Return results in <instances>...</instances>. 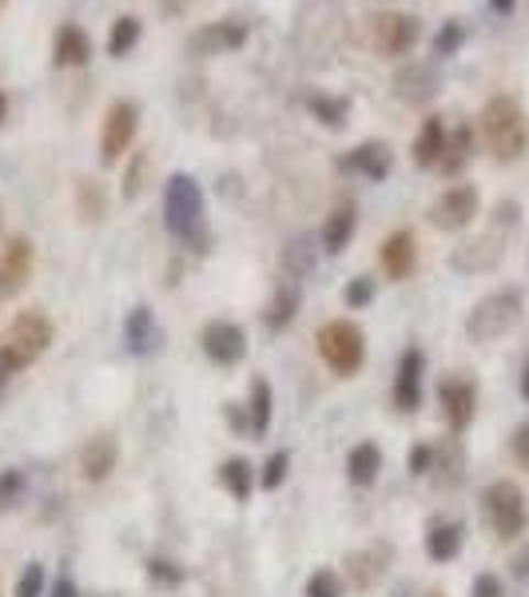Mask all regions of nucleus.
<instances>
[{"mask_svg":"<svg viewBox=\"0 0 529 597\" xmlns=\"http://www.w3.org/2000/svg\"><path fill=\"white\" fill-rule=\"evenodd\" d=\"M164 223L167 231L176 235L184 247H191V252H208V228H203V191H199V184L191 176H172L164 188Z\"/></svg>","mask_w":529,"mask_h":597,"instance_id":"1","label":"nucleus"},{"mask_svg":"<svg viewBox=\"0 0 529 597\" xmlns=\"http://www.w3.org/2000/svg\"><path fill=\"white\" fill-rule=\"evenodd\" d=\"M53 343V323L41 311H21L0 335V390L16 371L32 367Z\"/></svg>","mask_w":529,"mask_h":597,"instance_id":"2","label":"nucleus"},{"mask_svg":"<svg viewBox=\"0 0 529 597\" xmlns=\"http://www.w3.org/2000/svg\"><path fill=\"white\" fill-rule=\"evenodd\" d=\"M482 136H486L489 156L498 159V164H514V159L526 156L529 120L514 96H494V100L482 108Z\"/></svg>","mask_w":529,"mask_h":597,"instance_id":"3","label":"nucleus"},{"mask_svg":"<svg viewBox=\"0 0 529 597\" xmlns=\"http://www.w3.org/2000/svg\"><path fill=\"white\" fill-rule=\"evenodd\" d=\"M518 319H521V291L518 287H502V291H489L486 299L474 303V311L466 319V335L474 343H494V339L509 335Z\"/></svg>","mask_w":529,"mask_h":597,"instance_id":"4","label":"nucleus"},{"mask_svg":"<svg viewBox=\"0 0 529 597\" xmlns=\"http://www.w3.org/2000/svg\"><path fill=\"white\" fill-rule=\"evenodd\" d=\"M319 355L339 378L359 375V367H363V358H366L363 327L351 323V319H331V323L319 331Z\"/></svg>","mask_w":529,"mask_h":597,"instance_id":"5","label":"nucleus"},{"mask_svg":"<svg viewBox=\"0 0 529 597\" xmlns=\"http://www.w3.org/2000/svg\"><path fill=\"white\" fill-rule=\"evenodd\" d=\"M135 132H140V104H135V100H115L104 115V128H100V164H104V168H112V164L124 159Z\"/></svg>","mask_w":529,"mask_h":597,"instance_id":"6","label":"nucleus"},{"mask_svg":"<svg viewBox=\"0 0 529 597\" xmlns=\"http://www.w3.org/2000/svg\"><path fill=\"white\" fill-rule=\"evenodd\" d=\"M482 502H486V518L498 538H518L526 530V498L514 483H506V478L494 483Z\"/></svg>","mask_w":529,"mask_h":597,"instance_id":"7","label":"nucleus"},{"mask_svg":"<svg viewBox=\"0 0 529 597\" xmlns=\"http://www.w3.org/2000/svg\"><path fill=\"white\" fill-rule=\"evenodd\" d=\"M422 36V21L406 12H378L371 21V44L383 56H406Z\"/></svg>","mask_w":529,"mask_h":597,"instance_id":"8","label":"nucleus"},{"mask_svg":"<svg viewBox=\"0 0 529 597\" xmlns=\"http://www.w3.org/2000/svg\"><path fill=\"white\" fill-rule=\"evenodd\" d=\"M32 267H36V252H32V240L24 235H9L4 247H0V303H9L29 287Z\"/></svg>","mask_w":529,"mask_h":597,"instance_id":"9","label":"nucleus"},{"mask_svg":"<svg viewBox=\"0 0 529 597\" xmlns=\"http://www.w3.org/2000/svg\"><path fill=\"white\" fill-rule=\"evenodd\" d=\"M477 208H482V199H477L474 184H454V188H447L430 203V223L438 231H462L474 223Z\"/></svg>","mask_w":529,"mask_h":597,"instance_id":"10","label":"nucleus"},{"mask_svg":"<svg viewBox=\"0 0 529 597\" xmlns=\"http://www.w3.org/2000/svg\"><path fill=\"white\" fill-rule=\"evenodd\" d=\"M199 343H203V355H208L211 363H219V367H235L239 358L247 355V335H243V327L228 323V319H211V323L203 327Z\"/></svg>","mask_w":529,"mask_h":597,"instance_id":"11","label":"nucleus"},{"mask_svg":"<svg viewBox=\"0 0 529 597\" xmlns=\"http://www.w3.org/2000/svg\"><path fill=\"white\" fill-rule=\"evenodd\" d=\"M251 36V24L247 21H216V24H203V29L187 41V48L196 56H223V53H239Z\"/></svg>","mask_w":529,"mask_h":597,"instance_id":"12","label":"nucleus"},{"mask_svg":"<svg viewBox=\"0 0 529 597\" xmlns=\"http://www.w3.org/2000/svg\"><path fill=\"white\" fill-rule=\"evenodd\" d=\"M390 168H395V152H390V144H383V140H366V144H359L354 152L339 156V172H354V176H366L374 179V184H383V179L390 176Z\"/></svg>","mask_w":529,"mask_h":597,"instance_id":"13","label":"nucleus"},{"mask_svg":"<svg viewBox=\"0 0 529 597\" xmlns=\"http://www.w3.org/2000/svg\"><path fill=\"white\" fill-rule=\"evenodd\" d=\"M438 402H442V414H447L450 430L462 434V430L474 422V407H477V387L470 378H447L438 387Z\"/></svg>","mask_w":529,"mask_h":597,"instance_id":"14","label":"nucleus"},{"mask_svg":"<svg viewBox=\"0 0 529 597\" xmlns=\"http://www.w3.org/2000/svg\"><path fill=\"white\" fill-rule=\"evenodd\" d=\"M422 371H426L422 351L406 346L403 358H398V378H395V407L403 414H415L418 402H422Z\"/></svg>","mask_w":529,"mask_h":597,"instance_id":"15","label":"nucleus"},{"mask_svg":"<svg viewBox=\"0 0 529 597\" xmlns=\"http://www.w3.org/2000/svg\"><path fill=\"white\" fill-rule=\"evenodd\" d=\"M159 343H164V331H159L156 314H152V307H132L124 319V346L128 355L144 358V355H156Z\"/></svg>","mask_w":529,"mask_h":597,"instance_id":"16","label":"nucleus"},{"mask_svg":"<svg viewBox=\"0 0 529 597\" xmlns=\"http://www.w3.org/2000/svg\"><path fill=\"white\" fill-rule=\"evenodd\" d=\"M378 263H383V272L390 275V279H410L418 267V240L415 231H390L383 243V252H378Z\"/></svg>","mask_w":529,"mask_h":597,"instance_id":"17","label":"nucleus"},{"mask_svg":"<svg viewBox=\"0 0 529 597\" xmlns=\"http://www.w3.org/2000/svg\"><path fill=\"white\" fill-rule=\"evenodd\" d=\"M92 60V41L80 24H60L53 36V64L56 68H80V64Z\"/></svg>","mask_w":529,"mask_h":597,"instance_id":"18","label":"nucleus"},{"mask_svg":"<svg viewBox=\"0 0 529 597\" xmlns=\"http://www.w3.org/2000/svg\"><path fill=\"white\" fill-rule=\"evenodd\" d=\"M395 92L406 104H426L438 92V76L430 64H406L395 73Z\"/></svg>","mask_w":529,"mask_h":597,"instance_id":"19","label":"nucleus"},{"mask_svg":"<svg viewBox=\"0 0 529 597\" xmlns=\"http://www.w3.org/2000/svg\"><path fill=\"white\" fill-rule=\"evenodd\" d=\"M447 124H442V115H426L422 128H418L415 136V164L418 168H438L442 164V152H447Z\"/></svg>","mask_w":529,"mask_h":597,"instance_id":"20","label":"nucleus"},{"mask_svg":"<svg viewBox=\"0 0 529 597\" xmlns=\"http://www.w3.org/2000/svg\"><path fill=\"white\" fill-rule=\"evenodd\" d=\"M299 303H302L299 279H283V284L275 287V295H271L267 311H263V319H267V331H275V335H279L283 327H291V319L299 314Z\"/></svg>","mask_w":529,"mask_h":597,"instance_id":"21","label":"nucleus"},{"mask_svg":"<svg viewBox=\"0 0 529 597\" xmlns=\"http://www.w3.org/2000/svg\"><path fill=\"white\" fill-rule=\"evenodd\" d=\"M115 439L112 434H96L88 446H84L80 454V474L88 478V483H104L108 474L115 471Z\"/></svg>","mask_w":529,"mask_h":597,"instance_id":"22","label":"nucleus"},{"mask_svg":"<svg viewBox=\"0 0 529 597\" xmlns=\"http://www.w3.org/2000/svg\"><path fill=\"white\" fill-rule=\"evenodd\" d=\"M498 259H502L498 240H494V235H482V240L474 243H462L450 263H454L458 272H486V267H494Z\"/></svg>","mask_w":529,"mask_h":597,"instance_id":"23","label":"nucleus"},{"mask_svg":"<svg viewBox=\"0 0 529 597\" xmlns=\"http://www.w3.org/2000/svg\"><path fill=\"white\" fill-rule=\"evenodd\" d=\"M462 538H466L462 522L430 526V534H426V554H430V562H454L458 550H462Z\"/></svg>","mask_w":529,"mask_h":597,"instance_id":"24","label":"nucleus"},{"mask_svg":"<svg viewBox=\"0 0 529 597\" xmlns=\"http://www.w3.org/2000/svg\"><path fill=\"white\" fill-rule=\"evenodd\" d=\"M279 263H283V275H287V279H307V275L315 272V263H319L311 235H295V240L283 247Z\"/></svg>","mask_w":529,"mask_h":597,"instance_id":"25","label":"nucleus"},{"mask_svg":"<svg viewBox=\"0 0 529 597\" xmlns=\"http://www.w3.org/2000/svg\"><path fill=\"white\" fill-rule=\"evenodd\" d=\"M378 471H383V451L374 442H359L351 451V458H346V478L354 486H371L378 478Z\"/></svg>","mask_w":529,"mask_h":597,"instance_id":"26","label":"nucleus"},{"mask_svg":"<svg viewBox=\"0 0 529 597\" xmlns=\"http://www.w3.org/2000/svg\"><path fill=\"white\" fill-rule=\"evenodd\" d=\"M354 223H359V215H354L351 203H343V208L331 211V220H327V228H322V247L331 255L346 252V243L354 240Z\"/></svg>","mask_w":529,"mask_h":597,"instance_id":"27","label":"nucleus"},{"mask_svg":"<svg viewBox=\"0 0 529 597\" xmlns=\"http://www.w3.org/2000/svg\"><path fill=\"white\" fill-rule=\"evenodd\" d=\"M307 108H311L315 120H319L322 128H331V132L346 128V115H351V100H346V96L315 92V96H307Z\"/></svg>","mask_w":529,"mask_h":597,"instance_id":"28","label":"nucleus"},{"mask_svg":"<svg viewBox=\"0 0 529 597\" xmlns=\"http://www.w3.org/2000/svg\"><path fill=\"white\" fill-rule=\"evenodd\" d=\"M470 152H474V128H470V124H458L454 136H447V152H442V164H438V172H447V176H458V172L466 168Z\"/></svg>","mask_w":529,"mask_h":597,"instance_id":"29","label":"nucleus"},{"mask_svg":"<svg viewBox=\"0 0 529 597\" xmlns=\"http://www.w3.org/2000/svg\"><path fill=\"white\" fill-rule=\"evenodd\" d=\"M386 554V550H383ZM383 554L378 550H363V554H351L346 557V577H351L354 589H371L378 577H383Z\"/></svg>","mask_w":529,"mask_h":597,"instance_id":"30","label":"nucleus"},{"mask_svg":"<svg viewBox=\"0 0 529 597\" xmlns=\"http://www.w3.org/2000/svg\"><path fill=\"white\" fill-rule=\"evenodd\" d=\"M219 483L228 486V494L235 502H251V486H255V471H251V462L243 458H228L219 466Z\"/></svg>","mask_w":529,"mask_h":597,"instance_id":"31","label":"nucleus"},{"mask_svg":"<svg viewBox=\"0 0 529 597\" xmlns=\"http://www.w3.org/2000/svg\"><path fill=\"white\" fill-rule=\"evenodd\" d=\"M267 427H271V387H267V378H255V383H251L247 430L260 439V434H267Z\"/></svg>","mask_w":529,"mask_h":597,"instance_id":"32","label":"nucleus"},{"mask_svg":"<svg viewBox=\"0 0 529 597\" xmlns=\"http://www.w3.org/2000/svg\"><path fill=\"white\" fill-rule=\"evenodd\" d=\"M140 41V16H120L108 32V53L112 56H128Z\"/></svg>","mask_w":529,"mask_h":597,"instance_id":"33","label":"nucleus"},{"mask_svg":"<svg viewBox=\"0 0 529 597\" xmlns=\"http://www.w3.org/2000/svg\"><path fill=\"white\" fill-rule=\"evenodd\" d=\"M24 494H29V478L21 471H0V510L21 506Z\"/></svg>","mask_w":529,"mask_h":597,"instance_id":"34","label":"nucleus"},{"mask_svg":"<svg viewBox=\"0 0 529 597\" xmlns=\"http://www.w3.org/2000/svg\"><path fill=\"white\" fill-rule=\"evenodd\" d=\"M462 44H466V24H462V21H447L442 29H438V36H434V56H438V60H447V56H454Z\"/></svg>","mask_w":529,"mask_h":597,"instance_id":"35","label":"nucleus"},{"mask_svg":"<svg viewBox=\"0 0 529 597\" xmlns=\"http://www.w3.org/2000/svg\"><path fill=\"white\" fill-rule=\"evenodd\" d=\"M80 215L84 220H104V191H100V184H88V179H80Z\"/></svg>","mask_w":529,"mask_h":597,"instance_id":"36","label":"nucleus"},{"mask_svg":"<svg viewBox=\"0 0 529 597\" xmlns=\"http://www.w3.org/2000/svg\"><path fill=\"white\" fill-rule=\"evenodd\" d=\"M307 597H343V577L334 570H315L307 582Z\"/></svg>","mask_w":529,"mask_h":597,"instance_id":"37","label":"nucleus"},{"mask_svg":"<svg viewBox=\"0 0 529 597\" xmlns=\"http://www.w3.org/2000/svg\"><path fill=\"white\" fill-rule=\"evenodd\" d=\"M147 152H135L132 156V164H128V172H124V199H135L140 191H144V172H147Z\"/></svg>","mask_w":529,"mask_h":597,"instance_id":"38","label":"nucleus"},{"mask_svg":"<svg viewBox=\"0 0 529 597\" xmlns=\"http://www.w3.org/2000/svg\"><path fill=\"white\" fill-rule=\"evenodd\" d=\"M287 466H291V458H287V451H275L267 458V466H263V490H279L283 478H287Z\"/></svg>","mask_w":529,"mask_h":597,"instance_id":"39","label":"nucleus"},{"mask_svg":"<svg viewBox=\"0 0 529 597\" xmlns=\"http://www.w3.org/2000/svg\"><path fill=\"white\" fill-rule=\"evenodd\" d=\"M346 307H366L374 299V279L371 275H359V279H351V284H346Z\"/></svg>","mask_w":529,"mask_h":597,"instance_id":"40","label":"nucleus"},{"mask_svg":"<svg viewBox=\"0 0 529 597\" xmlns=\"http://www.w3.org/2000/svg\"><path fill=\"white\" fill-rule=\"evenodd\" d=\"M41 594H44V566L32 562L21 574V582H16V597H41Z\"/></svg>","mask_w":529,"mask_h":597,"instance_id":"41","label":"nucleus"},{"mask_svg":"<svg viewBox=\"0 0 529 597\" xmlns=\"http://www.w3.org/2000/svg\"><path fill=\"white\" fill-rule=\"evenodd\" d=\"M152 577H159V582H167V586H179L184 582V570L176 566V562H164V557H152Z\"/></svg>","mask_w":529,"mask_h":597,"instance_id":"42","label":"nucleus"},{"mask_svg":"<svg viewBox=\"0 0 529 597\" xmlns=\"http://www.w3.org/2000/svg\"><path fill=\"white\" fill-rule=\"evenodd\" d=\"M470 597H502V582L494 574H477Z\"/></svg>","mask_w":529,"mask_h":597,"instance_id":"43","label":"nucleus"},{"mask_svg":"<svg viewBox=\"0 0 529 597\" xmlns=\"http://www.w3.org/2000/svg\"><path fill=\"white\" fill-rule=\"evenodd\" d=\"M406 466H410V474H426L434 466V451H430V446H415L410 458H406Z\"/></svg>","mask_w":529,"mask_h":597,"instance_id":"44","label":"nucleus"},{"mask_svg":"<svg viewBox=\"0 0 529 597\" xmlns=\"http://www.w3.org/2000/svg\"><path fill=\"white\" fill-rule=\"evenodd\" d=\"M514 454H518V462L529 471V422L518 427V434H514Z\"/></svg>","mask_w":529,"mask_h":597,"instance_id":"45","label":"nucleus"},{"mask_svg":"<svg viewBox=\"0 0 529 597\" xmlns=\"http://www.w3.org/2000/svg\"><path fill=\"white\" fill-rule=\"evenodd\" d=\"M53 597H80V589H76V582H68V577H60L53 589Z\"/></svg>","mask_w":529,"mask_h":597,"instance_id":"46","label":"nucleus"},{"mask_svg":"<svg viewBox=\"0 0 529 597\" xmlns=\"http://www.w3.org/2000/svg\"><path fill=\"white\" fill-rule=\"evenodd\" d=\"M489 4H494V12H502V16L514 12V0H489Z\"/></svg>","mask_w":529,"mask_h":597,"instance_id":"47","label":"nucleus"},{"mask_svg":"<svg viewBox=\"0 0 529 597\" xmlns=\"http://www.w3.org/2000/svg\"><path fill=\"white\" fill-rule=\"evenodd\" d=\"M521 395H526L529 402V358H526V371H521Z\"/></svg>","mask_w":529,"mask_h":597,"instance_id":"48","label":"nucleus"},{"mask_svg":"<svg viewBox=\"0 0 529 597\" xmlns=\"http://www.w3.org/2000/svg\"><path fill=\"white\" fill-rule=\"evenodd\" d=\"M4 112H9V100H4V92H0V124H4Z\"/></svg>","mask_w":529,"mask_h":597,"instance_id":"49","label":"nucleus"},{"mask_svg":"<svg viewBox=\"0 0 529 597\" xmlns=\"http://www.w3.org/2000/svg\"><path fill=\"white\" fill-rule=\"evenodd\" d=\"M4 4H9V0H0V12H4Z\"/></svg>","mask_w":529,"mask_h":597,"instance_id":"50","label":"nucleus"},{"mask_svg":"<svg viewBox=\"0 0 529 597\" xmlns=\"http://www.w3.org/2000/svg\"><path fill=\"white\" fill-rule=\"evenodd\" d=\"M430 597H438V594H430Z\"/></svg>","mask_w":529,"mask_h":597,"instance_id":"51","label":"nucleus"}]
</instances>
